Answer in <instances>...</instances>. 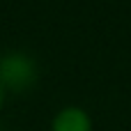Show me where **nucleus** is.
Listing matches in <instances>:
<instances>
[{"mask_svg": "<svg viewBox=\"0 0 131 131\" xmlns=\"http://www.w3.org/2000/svg\"><path fill=\"white\" fill-rule=\"evenodd\" d=\"M51 131H92V117L81 106H64L53 115Z\"/></svg>", "mask_w": 131, "mask_h": 131, "instance_id": "obj_1", "label": "nucleus"}, {"mask_svg": "<svg viewBox=\"0 0 131 131\" xmlns=\"http://www.w3.org/2000/svg\"><path fill=\"white\" fill-rule=\"evenodd\" d=\"M2 99H5V85H2V78H0V108H2Z\"/></svg>", "mask_w": 131, "mask_h": 131, "instance_id": "obj_2", "label": "nucleus"}]
</instances>
